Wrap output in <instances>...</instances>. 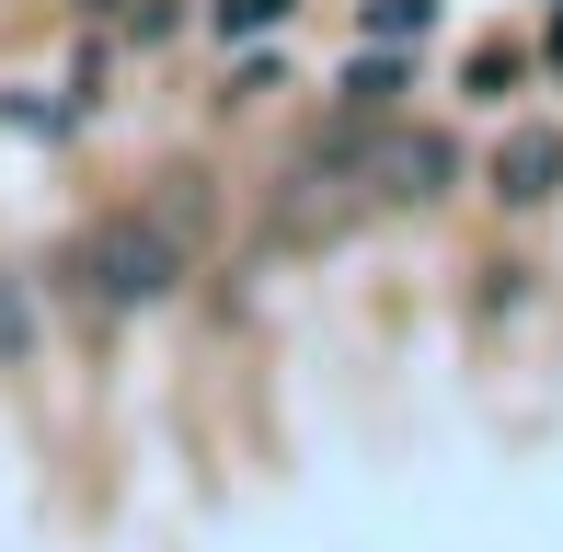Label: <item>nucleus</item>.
<instances>
[{
  "label": "nucleus",
  "instance_id": "5",
  "mask_svg": "<svg viewBox=\"0 0 563 552\" xmlns=\"http://www.w3.org/2000/svg\"><path fill=\"white\" fill-rule=\"evenodd\" d=\"M391 92H402V69H391V58H356V69H345V115H379Z\"/></svg>",
  "mask_w": 563,
  "mask_h": 552
},
{
  "label": "nucleus",
  "instance_id": "2",
  "mask_svg": "<svg viewBox=\"0 0 563 552\" xmlns=\"http://www.w3.org/2000/svg\"><path fill=\"white\" fill-rule=\"evenodd\" d=\"M368 208H391V196H379L368 150H356V115H345V128L322 139L311 162L288 173V185H276V208H265V242H334V231H356Z\"/></svg>",
  "mask_w": 563,
  "mask_h": 552
},
{
  "label": "nucleus",
  "instance_id": "8",
  "mask_svg": "<svg viewBox=\"0 0 563 552\" xmlns=\"http://www.w3.org/2000/svg\"><path fill=\"white\" fill-rule=\"evenodd\" d=\"M23 334H35V311H23V299H12V288H0V357H12V345H23Z\"/></svg>",
  "mask_w": 563,
  "mask_h": 552
},
{
  "label": "nucleus",
  "instance_id": "4",
  "mask_svg": "<svg viewBox=\"0 0 563 552\" xmlns=\"http://www.w3.org/2000/svg\"><path fill=\"white\" fill-rule=\"evenodd\" d=\"M552 185H563V128H518L495 150V196H506V208H541Z\"/></svg>",
  "mask_w": 563,
  "mask_h": 552
},
{
  "label": "nucleus",
  "instance_id": "1",
  "mask_svg": "<svg viewBox=\"0 0 563 552\" xmlns=\"http://www.w3.org/2000/svg\"><path fill=\"white\" fill-rule=\"evenodd\" d=\"M185 254H196V219H173V208L92 219V231L69 242V299H81V311H150V299H173Z\"/></svg>",
  "mask_w": 563,
  "mask_h": 552
},
{
  "label": "nucleus",
  "instance_id": "6",
  "mask_svg": "<svg viewBox=\"0 0 563 552\" xmlns=\"http://www.w3.org/2000/svg\"><path fill=\"white\" fill-rule=\"evenodd\" d=\"M368 23H379V46H402V35H426V0H379Z\"/></svg>",
  "mask_w": 563,
  "mask_h": 552
},
{
  "label": "nucleus",
  "instance_id": "3",
  "mask_svg": "<svg viewBox=\"0 0 563 552\" xmlns=\"http://www.w3.org/2000/svg\"><path fill=\"white\" fill-rule=\"evenodd\" d=\"M356 150H368L391 208H426V196L460 185V139H438V128H379V115H356Z\"/></svg>",
  "mask_w": 563,
  "mask_h": 552
},
{
  "label": "nucleus",
  "instance_id": "7",
  "mask_svg": "<svg viewBox=\"0 0 563 552\" xmlns=\"http://www.w3.org/2000/svg\"><path fill=\"white\" fill-rule=\"evenodd\" d=\"M276 12H288V0H219V23H230V35H265Z\"/></svg>",
  "mask_w": 563,
  "mask_h": 552
}]
</instances>
